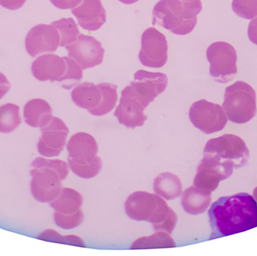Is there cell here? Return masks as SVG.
Instances as JSON below:
<instances>
[{"instance_id":"6da1fadb","label":"cell","mask_w":257,"mask_h":256,"mask_svg":"<svg viewBox=\"0 0 257 256\" xmlns=\"http://www.w3.org/2000/svg\"><path fill=\"white\" fill-rule=\"evenodd\" d=\"M210 240L248 231L257 227V204L248 193L222 197L208 210Z\"/></svg>"},{"instance_id":"7a4b0ae2","label":"cell","mask_w":257,"mask_h":256,"mask_svg":"<svg viewBox=\"0 0 257 256\" xmlns=\"http://www.w3.org/2000/svg\"><path fill=\"white\" fill-rule=\"evenodd\" d=\"M124 207L130 219L151 222L155 232L163 231L171 234L178 222L176 213L164 198L156 193L145 191L133 192L125 201Z\"/></svg>"},{"instance_id":"3957f363","label":"cell","mask_w":257,"mask_h":256,"mask_svg":"<svg viewBox=\"0 0 257 256\" xmlns=\"http://www.w3.org/2000/svg\"><path fill=\"white\" fill-rule=\"evenodd\" d=\"M30 192L41 203L55 199L63 189L62 181L69 175V166L61 159L37 157L30 165Z\"/></svg>"},{"instance_id":"277c9868","label":"cell","mask_w":257,"mask_h":256,"mask_svg":"<svg viewBox=\"0 0 257 256\" xmlns=\"http://www.w3.org/2000/svg\"><path fill=\"white\" fill-rule=\"evenodd\" d=\"M202 10L201 0H160L153 11L152 23L174 34L184 36L194 30L197 24V15Z\"/></svg>"},{"instance_id":"5b68a950","label":"cell","mask_w":257,"mask_h":256,"mask_svg":"<svg viewBox=\"0 0 257 256\" xmlns=\"http://www.w3.org/2000/svg\"><path fill=\"white\" fill-rule=\"evenodd\" d=\"M223 108L229 121L244 124L256 114V94L254 89L244 81H237L226 87Z\"/></svg>"},{"instance_id":"8992f818","label":"cell","mask_w":257,"mask_h":256,"mask_svg":"<svg viewBox=\"0 0 257 256\" xmlns=\"http://www.w3.org/2000/svg\"><path fill=\"white\" fill-rule=\"evenodd\" d=\"M206 56L210 63V75L217 82L226 84L238 73L236 50L230 44L214 42L207 49Z\"/></svg>"},{"instance_id":"52a82bcc","label":"cell","mask_w":257,"mask_h":256,"mask_svg":"<svg viewBox=\"0 0 257 256\" xmlns=\"http://www.w3.org/2000/svg\"><path fill=\"white\" fill-rule=\"evenodd\" d=\"M204 153L215 156L223 162H230L234 168L245 166L250 156L245 142L240 137L231 134L209 140L205 144Z\"/></svg>"},{"instance_id":"ba28073f","label":"cell","mask_w":257,"mask_h":256,"mask_svg":"<svg viewBox=\"0 0 257 256\" xmlns=\"http://www.w3.org/2000/svg\"><path fill=\"white\" fill-rule=\"evenodd\" d=\"M189 118L195 127L207 135L223 130L228 120L223 107L205 99L191 105Z\"/></svg>"},{"instance_id":"9c48e42d","label":"cell","mask_w":257,"mask_h":256,"mask_svg":"<svg viewBox=\"0 0 257 256\" xmlns=\"http://www.w3.org/2000/svg\"><path fill=\"white\" fill-rule=\"evenodd\" d=\"M232 163L223 162L215 156L204 153L203 158L198 165L193 180V186L204 190L214 192L220 182L229 178L233 173Z\"/></svg>"},{"instance_id":"30bf717a","label":"cell","mask_w":257,"mask_h":256,"mask_svg":"<svg viewBox=\"0 0 257 256\" xmlns=\"http://www.w3.org/2000/svg\"><path fill=\"white\" fill-rule=\"evenodd\" d=\"M168 78L160 72L139 70L135 73L134 81L128 86L135 97L145 108L166 90Z\"/></svg>"},{"instance_id":"8fae6325","label":"cell","mask_w":257,"mask_h":256,"mask_svg":"<svg viewBox=\"0 0 257 256\" xmlns=\"http://www.w3.org/2000/svg\"><path fill=\"white\" fill-rule=\"evenodd\" d=\"M139 60L146 67L162 68L168 60V42L166 36L154 27L147 29L142 36Z\"/></svg>"},{"instance_id":"7c38bea8","label":"cell","mask_w":257,"mask_h":256,"mask_svg":"<svg viewBox=\"0 0 257 256\" xmlns=\"http://www.w3.org/2000/svg\"><path fill=\"white\" fill-rule=\"evenodd\" d=\"M69 129L59 117H54L48 124L41 129L37 144L39 154L44 157L58 156L66 146Z\"/></svg>"},{"instance_id":"4fadbf2b","label":"cell","mask_w":257,"mask_h":256,"mask_svg":"<svg viewBox=\"0 0 257 256\" xmlns=\"http://www.w3.org/2000/svg\"><path fill=\"white\" fill-rule=\"evenodd\" d=\"M66 149L71 170L93 163L99 157L97 142L93 135L87 132H77L72 135L66 143Z\"/></svg>"},{"instance_id":"5bb4252c","label":"cell","mask_w":257,"mask_h":256,"mask_svg":"<svg viewBox=\"0 0 257 256\" xmlns=\"http://www.w3.org/2000/svg\"><path fill=\"white\" fill-rule=\"evenodd\" d=\"M69 57L73 59L83 70L100 65L103 61L105 49L93 36L80 34L73 43L66 45Z\"/></svg>"},{"instance_id":"9a60e30c","label":"cell","mask_w":257,"mask_h":256,"mask_svg":"<svg viewBox=\"0 0 257 256\" xmlns=\"http://www.w3.org/2000/svg\"><path fill=\"white\" fill-rule=\"evenodd\" d=\"M60 42V35L56 27L39 24L29 31L25 39L26 50L32 57H36L44 53L55 52Z\"/></svg>"},{"instance_id":"2e32d148","label":"cell","mask_w":257,"mask_h":256,"mask_svg":"<svg viewBox=\"0 0 257 256\" xmlns=\"http://www.w3.org/2000/svg\"><path fill=\"white\" fill-rule=\"evenodd\" d=\"M145 110V107L126 87L121 92V97L114 111V116L120 124L128 129H136L143 126L148 120V116L144 113Z\"/></svg>"},{"instance_id":"e0dca14e","label":"cell","mask_w":257,"mask_h":256,"mask_svg":"<svg viewBox=\"0 0 257 256\" xmlns=\"http://www.w3.org/2000/svg\"><path fill=\"white\" fill-rule=\"evenodd\" d=\"M32 73L38 81L60 83L67 71L64 57L55 54H45L38 57L32 64Z\"/></svg>"},{"instance_id":"ac0fdd59","label":"cell","mask_w":257,"mask_h":256,"mask_svg":"<svg viewBox=\"0 0 257 256\" xmlns=\"http://www.w3.org/2000/svg\"><path fill=\"white\" fill-rule=\"evenodd\" d=\"M78 24L84 30L96 31L106 21V12L101 0H82L72 9Z\"/></svg>"},{"instance_id":"d6986e66","label":"cell","mask_w":257,"mask_h":256,"mask_svg":"<svg viewBox=\"0 0 257 256\" xmlns=\"http://www.w3.org/2000/svg\"><path fill=\"white\" fill-rule=\"evenodd\" d=\"M24 121L30 127L42 129L51 122L53 117V109L50 104L42 99L28 101L24 105Z\"/></svg>"},{"instance_id":"ffe728a7","label":"cell","mask_w":257,"mask_h":256,"mask_svg":"<svg viewBox=\"0 0 257 256\" xmlns=\"http://www.w3.org/2000/svg\"><path fill=\"white\" fill-rule=\"evenodd\" d=\"M211 202V192L195 186L187 188L181 194V206L188 214L196 216L206 211Z\"/></svg>"},{"instance_id":"44dd1931","label":"cell","mask_w":257,"mask_h":256,"mask_svg":"<svg viewBox=\"0 0 257 256\" xmlns=\"http://www.w3.org/2000/svg\"><path fill=\"white\" fill-rule=\"evenodd\" d=\"M74 103L90 112L99 106L102 101V93L100 85L90 82H84L75 86L71 93Z\"/></svg>"},{"instance_id":"7402d4cb","label":"cell","mask_w":257,"mask_h":256,"mask_svg":"<svg viewBox=\"0 0 257 256\" xmlns=\"http://www.w3.org/2000/svg\"><path fill=\"white\" fill-rule=\"evenodd\" d=\"M154 190L165 200L176 199L182 194V183L179 177L173 173H161L154 179Z\"/></svg>"},{"instance_id":"603a6c76","label":"cell","mask_w":257,"mask_h":256,"mask_svg":"<svg viewBox=\"0 0 257 256\" xmlns=\"http://www.w3.org/2000/svg\"><path fill=\"white\" fill-rule=\"evenodd\" d=\"M83 196L80 192L72 188L63 187L55 199L49 202L54 212L61 214H72L81 210Z\"/></svg>"},{"instance_id":"cb8c5ba5","label":"cell","mask_w":257,"mask_h":256,"mask_svg":"<svg viewBox=\"0 0 257 256\" xmlns=\"http://www.w3.org/2000/svg\"><path fill=\"white\" fill-rule=\"evenodd\" d=\"M176 243L170 234L163 231H156L150 236L138 238L132 244L130 249H170L176 247Z\"/></svg>"},{"instance_id":"d4e9b609","label":"cell","mask_w":257,"mask_h":256,"mask_svg":"<svg viewBox=\"0 0 257 256\" xmlns=\"http://www.w3.org/2000/svg\"><path fill=\"white\" fill-rule=\"evenodd\" d=\"M22 123L20 107L13 103H6L0 106V133H12Z\"/></svg>"},{"instance_id":"484cf974","label":"cell","mask_w":257,"mask_h":256,"mask_svg":"<svg viewBox=\"0 0 257 256\" xmlns=\"http://www.w3.org/2000/svg\"><path fill=\"white\" fill-rule=\"evenodd\" d=\"M102 90V98L97 108L90 111V114L96 117L106 115L114 108L117 101V87L110 83L99 84Z\"/></svg>"},{"instance_id":"4316f807","label":"cell","mask_w":257,"mask_h":256,"mask_svg":"<svg viewBox=\"0 0 257 256\" xmlns=\"http://www.w3.org/2000/svg\"><path fill=\"white\" fill-rule=\"evenodd\" d=\"M51 25L56 27L60 35V47L73 43L80 35L78 25L72 18H62L60 21H54Z\"/></svg>"},{"instance_id":"83f0119b","label":"cell","mask_w":257,"mask_h":256,"mask_svg":"<svg viewBox=\"0 0 257 256\" xmlns=\"http://www.w3.org/2000/svg\"><path fill=\"white\" fill-rule=\"evenodd\" d=\"M64 58L67 63V71L60 84L63 88L70 90L82 80L83 69L81 66L71 57H64Z\"/></svg>"},{"instance_id":"f1b7e54d","label":"cell","mask_w":257,"mask_h":256,"mask_svg":"<svg viewBox=\"0 0 257 256\" xmlns=\"http://www.w3.org/2000/svg\"><path fill=\"white\" fill-rule=\"evenodd\" d=\"M38 238L45 241L53 243H61V244L71 245L78 247H86L84 240L77 235L62 236L58 231L54 229H47L40 234Z\"/></svg>"},{"instance_id":"f546056e","label":"cell","mask_w":257,"mask_h":256,"mask_svg":"<svg viewBox=\"0 0 257 256\" xmlns=\"http://www.w3.org/2000/svg\"><path fill=\"white\" fill-rule=\"evenodd\" d=\"M84 215L82 210H79L72 214H61L54 212V222L63 229H73L79 226L84 222Z\"/></svg>"},{"instance_id":"4dcf8cb0","label":"cell","mask_w":257,"mask_h":256,"mask_svg":"<svg viewBox=\"0 0 257 256\" xmlns=\"http://www.w3.org/2000/svg\"><path fill=\"white\" fill-rule=\"evenodd\" d=\"M232 8L240 18L252 20L257 17V0H233Z\"/></svg>"},{"instance_id":"1f68e13d","label":"cell","mask_w":257,"mask_h":256,"mask_svg":"<svg viewBox=\"0 0 257 256\" xmlns=\"http://www.w3.org/2000/svg\"><path fill=\"white\" fill-rule=\"evenodd\" d=\"M82 0H51L55 7L60 9H72L77 7Z\"/></svg>"},{"instance_id":"d6a6232c","label":"cell","mask_w":257,"mask_h":256,"mask_svg":"<svg viewBox=\"0 0 257 256\" xmlns=\"http://www.w3.org/2000/svg\"><path fill=\"white\" fill-rule=\"evenodd\" d=\"M27 0H0V5L9 10H18L23 7Z\"/></svg>"},{"instance_id":"836d02e7","label":"cell","mask_w":257,"mask_h":256,"mask_svg":"<svg viewBox=\"0 0 257 256\" xmlns=\"http://www.w3.org/2000/svg\"><path fill=\"white\" fill-rule=\"evenodd\" d=\"M247 34L250 42L257 45V17L253 18L249 24Z\"/></svg>"},{"instance_id":"e575fe53","label":"cell","mask_w":257,"mask_h":256,"mask_svg":"<svg viewBox=\"0 0 257 256\" xmlns=\"http://www.w3.org/2000/svg\"><path fill=\"white\" fill-rule=\"evenodd\" d=\"M10 89L11 84L8 81V79L4 80V81L0 82V100L7 94Z\"/></svg>"},{"instance_id":"d590c367","label":"cell","mask_w":257,"mask_h":256,"mask_svg":"<svg viewBox=\"0 0 257 256\" xmlns=\"http://www.w3.org/2000/svg\"><path fill=\"white\" fill-rule=\"evenodd\" d=\"M121 3H124V4L130 5L133 4V3H137L139 0H119Z\"/></svg>"},{"instance_id":"8d00e7d4","label":"cell","mask_w":257,"mask_h":256,"mask_svg":"<svg viewBox=\"0 0 257 256\" xmlns=\"http://www.w3.org/2000/svg\"><path fill=\"white\" fill-rule=\"evenodd\" d=\"M253 198H254L255 201H256L257 204V187L255 188L253 190Z\"/></svg>"},{"instance_id":"74e56055","label":"cell","mask_w":257,"mask_h":256,"mask_svg":"<svg viewBox=\"0 0 257 256\" xmlns=\"http://www.w3.org/2000/svg\"><path fill=\"white\" fill-rule=\"evenodd\" d=\"M6 77L4 75H3L2 72H0V81H3V80L6 79Z\"/></svg>"},{"instance_id":"f35d334b","label":"cell","mask_w":257,"mask_h":256,"mask_svg":"<svg viewBox=\"0 0 257 256\" xmlns=\"http://www.w3.org/2000/svg\"><path fill=\"white\" fill-rule=\"evenodd\" d=\"M183 1H185V2H196V1H198V0H183Z\"/></svg>"}]
</instances>
